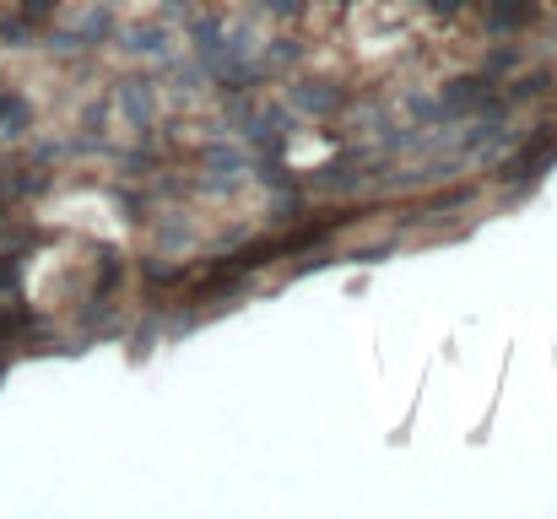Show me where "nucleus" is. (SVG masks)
Wrapping results in <instances>:
<instances>
[{
  "label": "nucleus",
  "mask_w": 557,
  "mask_h": 519,
  "mask_svg": "<svg viewBox=\"0 0 557 519\" xmlns=\"http://www.w3.org/2000/svg\"><path fill=\"white\" fill-rule=\"evenodd\" d=\"M530 17H536L530 0H493V22H498V28H525Z\"/></svg>",
  "instance_id": "f257e3e1"
},
{
  "label": "nucleus",
  "mask_w": 557,
  "mask_h": 519,
  "mask_svg": "<svg viewBox=\"0 0 557 519\" xmlns=\"http://www.w3.org/2000/svg\"><path fill=\"white\" fill-rule=\"evenodd\" d=\"M482 98H487L482 82H455V87H449V109H476Z\"/></svg>",
  "instance_id": "f03ea898"
},
{
  "label": "nucleus",
  "mask_w": 557,
  "mask_h": 519,
  "mask_svg": "<svg viewBox=\"0 0 557 519\" xmlns=\"http://www.w3.org/2000/svg\"><path fill=\"white\" fill-rule=\"evenodd\" d=\"M22 11H28V17H49V11H55V0H22Z\"/></svg>",
  "instance_id": "7ed1b4c3"
},
{
  "label": "nucleus",
  "mask_w": 557,
  "mask_h": 519,
  "mask_svg": "<svg viewBox=\"0 0 557 519\" xmlns=\"http://www.w3.org/2000/svg\"><path fill=\"white\" fill-rule=\"evenodd\" d=\"M271 11H298V0H271Z\"/></svg>",
  "instance_id": "20e7f679"
}]
</instances>
